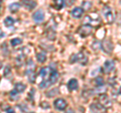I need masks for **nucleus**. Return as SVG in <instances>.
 <instances>
[{
  "label": "nucleus",
  "mask_w": 121,
  "mask_h": 113,
  "mask_svg": "<svg viewBox=\"0 0 121 113\" xmlns=\"http://www.w3.org/2000/svg\"><path fill=\"white\" fill-rule=\"evenodd\" d=\"M36 59L39 60V62L43 63L45 60H47V56H45V54L43 53V52H40V53H37L36 54Z\"/></svg>",
  "instance_id": "nucleus-21"
},
{
  "label": "nucleus",
  "mask_w": 121,
  "mask_h": 113,
  "mask_svg": "<svg viewBox=\"0 0 121 113\" xmlns=\"http://www.w3.org/2000/svg\"><path fill=\"white\" fill-rule=\"evenodd\" d=\"M84 23H90L91 25H99L101 23V18L96 13L90 14L86 17V19L84 20Z\"/></svg>",
  "instance_id": "nucleus-1"
},
{
  "label": "nucleus",
  "mask_w": 121,
  "mask_h": 113,
  "mask_svg": "<svg viewBox=\"0 0 121 113\" xmlns=\"http://www.w3.org/2000/svg\"><path fill=\"white\" fill-rule=\"evenodd\" d=\"M99 100H100V103L103 105L104 107H108L111 105V101L106 94H101L100 97H99Z\"/></svg>",
  "instance_id": "nucleus-10"
},
{
  "label": "nucleus",
  "mask_w": 121,
  "mask_h": 113,
  "mask_svg": "<svg viewBox=\"0 0 121 113\" xmlns=\"http://www.w3.org/2000/svg\"><path fill=\"white\" fill-rule=\"evenodd\" d=\"M10 43L12 46H16V45H19L22 43V40L20 38H13V39H11Z\"/></svg>",
  "instance_id": "nucleus-22"
},
{
  "label": "nucleus",
  "mask_w": 121,
  "mask_h": 113,
  "mask_svg": "<svg viewBox=\"0 0 121 113\" xmlns=\"http://www.w3.org/2000/svg\"><path fill=\"white\" fill-rule=\"evenodd\" d=\"M79 87V83H78V80L77 79H71L69 81V83H68V88H69L71 91H75V90H77Z\"/></svg>",
  "instance_id": "nucleus-13"
},
{
  "label": "nucleus",
  "mask_w": 121,
  "mask_h": 113,
  "mask_svg": "<svg viewBox=\"0 0 121 113\" xmlns=\"http://www.w3.org/2000/svg\"><path fill=\"white\" fill-rule=\"evenodd\" d=\"M6 113H15V112H14V110H13L12 108H7Z\"/></svg>",
  "instance_id": "nucleus-25"
},
{
  "label": "nucleus",
  "mask_w": 121,
  "mask_h": 113,
  "mask_svg": "<svg viewBox=\"0 0 121 113\" xmlns=\"http://www.w3.org/2000/svg\"><path fill=\"white\" fill-rule=\"evenodd\" d=\"M54 105L58 110H64V109H66V107H67V101L63 98H58L55 101Z\"/></svg>",
  "instance_id": "nucleus-8"
},
{
  "label": "nucleus",
  "mask_w": 121,
  "mask_h": 113,
  "mask_svg": "<svg viewBox=\"0 0 121 113\" xmlns=\"http://www.w3.org/2000/svg\"><path fill=\"white\" fill-rule=\"evenodd\" d=\"M103 15H104L106 21H107L109 24L113 23V21H114V17H113L112 10H111L110 7H108V6L104 7V8H103Z\"/></svg>",
  "instance_id": "nucleus-2"
},
{
  "label": "nucleus",
  "mask_w": 121,
  "mask_h": 113,
  "mask_svg": "<svg viewBox=\"0 0 121 113\" xmlns=\"http://www.w3.org/2000/svg\"><path fill=\"white\" fill-rule=\"evenodd\" d=\"M25 88H26V86L23 83H17L16 85H15V90H16L17 93L23 92L24 90H25Z\"/></svg>",
  "instance_id": "nucleus-19"
},
{
  "label": "nucleus",
  "mask_w": 121,
  "mask_h": 113,
  "mask_svg": "<svg viewBox=\"0 0 121 113\" xmlns=\"http://www.w3.org/2000/svg\"><path fill=\"white\" fill-rule=\"evenodd\" d=\"M91 111L93 113H106V107H104L101 103H93L90 106Z\"/></svg>",
  "instance_id": "nucleus-4"
},
{
  "label": "nucleus",
  "mask_w": 121,
  "mask_h": 113,
  "mask_svg": "<svg viewBox=\"0 0 121 113\" xmlns=\"http://www.w3.org/2000/svg\"><path fill=\"white\" fill-rule=\"evenodd\" d=\"M92 31H93L92 26L85 24V25H83L80 29H79V34H80L82 37H87V36L91 35Z\"/></svg>",
  "instance_id": "nucleus-3"
},
{
  "label": "nucleus",
  "mask_w": 121,
  "mask_h": 113,
  "mask_svg": "<svg viewBox=\"0 0 121 113\" xmlns=\"http://www.w3.org/2000/svg\"><path fill=\"white\" fill-rule=\"evenodd\" d=\"M102 46V49H103L106 53H111L112 50H113V43L111 42L110 40H104L101 44Z\"/></svg>",
  "instance_id": "nucleus-7"
},
{
  "label": "nucleus",
  "mask_w": 121,
  "mask_h": 113,
  "mask_svg": "<svg viewBox=\"0 0 121 113\" xmlns=\"http://www.w3.org/2000/svg\"><path fill=\"white\" fill-rule=\"evenodd\" d=\"M19 8H20L19 3H12V4L9 5V10H10L12 13L17 12V11L19 10Z\"/></svg>",
  "instance_id": "nucleus-18"
},
{
  "label": "nucleus",
  "mask_w": 121,
  "mask_h": 113,
  "mask_svg": "<svg viewBox=\"0 0 121 113\" xmlns=\"http://www.w3.org/2000/svg\"><path fill=\"white\" fill-rule=\"evenodd\" d=\"M26 75H27L28 77V80L31 82V83H33L35 80V70H33V68L31 69H27V71H26Z\"/></svg>",
  "instance_id": "nucleus-17"
},
{
  "label": "nucleus",
  "mask_w": 121,
  "mask_h": 113,
  "mask_svg": "<svg viewBox=\"0 0 121 113\" xmlns=\"http://www.w3.org/2000/svg\"><path fill=\"white\" fill-rule=\"evenodd\" d=\"M21 3L24 6V8L27 10H32L36 6V2L33 0H22Z\"/></svg>",
  "instance_id": "nucleus-9"
},
{
  "label": "nucleus",
  "mask_w": 121,
  "mask_h": 113,
  "mask_svg": "<svg viewBox=\"0 0 121 113\" xmlns=\"http://www.w3.org/2000/svg\"><path fill=\"white\" fill-rule=\"evenodd\" d=\"M1 1H2V0H0V2H1Z\"/></svg>",
  "instance_id": "nucleus-31"
},
{
  "label": "nucleus",
  "mask_w": 121,
  "mask_h": 113,
  "mask_svg": "<svg viewBox=\"0 0 121 113\" xmlns=\"http://www.w3.org/2000/svg\"><path fill=\"white\" fill-rule=\"evenodd\" d=\"M4 24L6 27H10V26H12L14 24V19L12 17H6L4 20Z\"/></svg>",
  "instance_id": "nucleus-20"
},
{
  "label": "nucleus",
  "mask_w": 121,
  "mask_h": 113,
  "mask_svg": "<svg viewBox=\"0 0 121 113\" xmlns=\"http://www.w3.org/2000/svg\"><path fill=\"white\" fill-rule=\"evenodd\" d=\"M58 79H59V73L56 72V70H52V73L50 75V77H48V80H50L51 82V84H55L56 81H58Z\"/></svg>",
  "instance_id": "nucleus-16"
},
{
  "label": "nucleus",
  "mask_w": 121,
  "mask_h": 113,
  "mask_svg": "<svg viewBox=\"0 0 121 113\" xmlns=\"http://www.w3.org/2000/svg\"><path fill=\"white\" fill-rule=\"evenodd\" d=\"M52 5L55 9L60 10V9L64 8V6H65V0H54L52 3Z\"/></svg>",
  "instance_id": "nucleus-14"
},
{
  "label": "nucleus",
  "mask_w": 121,
  "mask_h": 113,
  "mask_svg": "<svg viewBox=\"0 0 121 113\" xmlns=\"http://www.w3.org/2000/svg\"><path fill=\"white\" fill-rule=\"evenodd\" d=\"M83 13H84V9L82 7H76L72 10V16L74 18H81L83 16Z\"/></svg>",
  "instance_id": "nucleus-12"
},
{
  "label": "nucleus",
  "mask_w": 121,
  "mask_h": 113,
  "mask_svg": "<svg viewBox=\"0 0 121 113\" xmlns=\"http://www.w3.org/2000/svg\"><path fill=\"white\" fill-rule=\"evenodd\" d=\"M52 70L51 67H44V68H41L40 69L39 75L43 78V80H45V79H48V77H50V75L52 73Z\"/></svg>",
  "instance_id": "nucleus-11"
},
{
  "label": "nucleus",
  "mask_w": 121,
  "mask_h": 113,
  "mask_svg": "<svg viewBox=\"0 0 121 113\" xmlns=\"http://www.w3.org/2000/svg\"><path fill=\"white\" fill-rule=\"evenodd\" d=\"M119 93L121 94V87H120V89H119Z\"/></svg>",
  "instance_id": "nucleus-29"
},
{
  "label": "nucleus",
  "mask_w": 121,
  "mask_h": 113,
  "mask_svg": "<svg viewBox=\"0 0 121 113\" xmlns=\"http://www.w3.org/2000/svg\"><path fill=\"white\" fill-rule=\"evenodd\" d=\"M75 57V60L74 61H77L81 64V65H86L87 62H88V58H87V56L82 53V52H80V53H78L77 55H73Z\"/></svg>",
  "instance_id": "nucleus-6"
},
{
  "label": "nucleus",
  "mask_w": 121,
  "mask_h": 113,
  "mask_svg": "<svg viewBox=\"0 0 121 113\" xmlns=\"http://www.w3.org/2000/svg\"><path fill=\"white\" fill-rule=\"evenodd\" d=\"M84 8L86 9V10H89L90 8H91V6H92V4H91L90 2H84Z\"/></svg>",
  "instance_id": "nucleus-24"
},
{
  "label": "nucleus",
  "mask_w": 121,
  "mask_h": 113,
  "mask_svg": "<svg viewBox=\"0 0 121 113\" xmlns=\"http://www.w3.org/2000/svg\"><path fill=\"white\" fill-rule=\"evenodd\" d=\"M33 20H35V22H41L43 20V18H44V14L43 12L41 10H39V11H36V12L33 14Z\"/></svg>",
  "instance_id": "nucleus-15"
},
{
  "label": "nucleus",
  "mask_w": 121,
  "mask_h": 113,
  "mask_svg": "<svg viewBox=\"0 0 121 113\" xmlns=\"http://www.w3.org/2000/svg\"><path fill=\"white\" fill-rule=\"evenodd\" d=\"M114 68H115L114 61H112V60H107V61H105L104 66H103L104 73H110L111 71L114 70Z\"/></svg>",
  "instance_id": "nucleus-5"
},
{
  "label": "nucleus",
  "mask_w": 121,
  "mask_h": 113,
  "mask_svg": "<svg viewBox=\"0 0 121 113\" xmlns=\"http://www.w3.org/2000/svg\"><path fill=\"white\" fill-rule=\"evenodd\" d=\"M1 67H2V63H1V61H0V69H1Z\"/></svg>",
  "instance_id": "nucleus-28"
},
{
  "label": "nucleus",
  "mask_w": 121,
  "mask_h": 113,
  "mask_svg": "<svg viewBox=\"0 0 121 113\" xmlns=\"http://www.w3.org/2000/svg\"><path fill=\"white\" fill-rule=\"evenodd\" d=\"M66 113H75V112H74L73 109H69V110H67V111H66Z\"/></svg>",
  "instance_id": "nucleus-27"
},
{
  "label": "nucleus",
  "mask_w": 121,
  "mask_h": 113,
  "mask_svg": "<svg viewBox=\"0 0 121 113\" xmlns=\"http://www.w3.org/2000/svg\"><path fill=\"white\" fill-rule=\"evenodd\" d=\"M120 4H121V0H120Z\"/></svg>",
  "instance_id": "nucleus-30"
},
{
  "label": "nucleus",
  "mask_w": 121,
  "mask_h": 113,
  "mask_svg": "<svg viewBox=\"0 0 121 113\" xmlns=\"http://www.w3.org/2000/svg\"><path fill=\"white\" fill-rule=\"evenodd\" d=\"M2 37H4V32L0 29V38H2Z\"/></svg>",
  "instance_id": "nucleus-26"
},
{
  "label": "nucleus",
  "mask_w": 121,
  "mask_h": 113,
  "mask_svg": "<svg viewBox=\"0 0 121 113\" xmlns=\"http://www.w3.org/2000/svg\"><path fill=\"white\" fill-rule=\"evenodd\" d=\"M103 83H104V81H103V78H102V77H97V78L95 79V84H96L97 86L103 85Z\"/></svg>",
  "instance_id": "nucleus-23"
}]
</instances>
